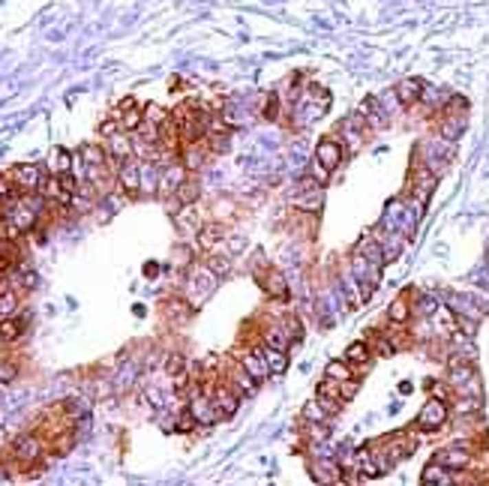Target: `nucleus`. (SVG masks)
<instances>
[{
	"label": "nucleus",
	"instance_id": "nucleus-1",
	"mask_svg": "<svg viewBox=\"0 0 489 486\" xmlns=\"http://www.w3.org/2000/svg\"><path fill=\"white\" fill-rule=\"evenodd\" d=\"M43 453H45V439H39V435H33V432H24L12 441L10 459H12V465H19V468H33L43 459Z\"/></svg>",
	"mask_w": 489,
	"mask_h": 486
},
{
	"label": "nucleus",
	"instance_id": "nucleus-2",
	"mask_svg": "<svg viewBox=\"0 0 489 486\" xmlns=\"http://www.w3.org/2000/svg\"><path fill=\"white\" fill-rule=\"evenodd\" d=\"M414 444H417V441H414V435H409V432H391V435H384V439L372 441L369 448L378 450L391 465H396L400 459L411 456V453H414Z\"/></svg>",
	"mask_w": 489,
	"mask_h": 486
},
{
	"label": "nucleus",
	"instance_id": "nucleus-3",
	"mask_svg": "<svg viewBox=\"0 0 489 486\" xmlns=\"http://www.w3.org/2000/svg\"><path fill=\"white\" fill-rule=\"evenodd\" d=\"M207 393H210V399H213V406H217V411H219V420L222 417H231L237 411V406H240V393L235 390V387H231L226 378H219L217 384H202Z\"/></svg>",
	"mask_w": 489,
	"mask_h": 486
},
{
	"label": "nucleus",
	"instance_id": "nucleus-4",
	"mask_svg": "<svg viewBox=\"0 0 489 486\" xmlns=\"http://www.w3.org/2000/svg\"><path fill=\"white\" fill-rule=\"evenodd\" d=\"M10 177L19 192H39L45 184V175L39 166H33V162H21V166H12L10 168Z\"/></svg>",
	"mask_w": 489,
	"mask_h": 486
},
{
	"label": "nucleus",
	"instance_id": "nucleus-5",
	"mask_svg": "<svg viewBox=\"0 0 489 486\" xmlns=\"http://www.w3.org/2000/svg\"><path fill=\"white\" fill-rule=\"evenodd\" d=\"M447 402L444 399H429L424 408H420V415H417V420H414V426L417 430H424V432H435V430H442V426L447 423Z\"/></svg>",
	"mask_w": 489,
	"mask_h": 486
},
{
	"label": "nucleus",
	"instance_id": "nucleus-6",
	"mask_svg": "<svg viewBox=\"0 0 489 486\" xmlns=\"http://www.w3.org/2000/svg\"><path fill=\"white\" fill-rule=\"evenodd\" d=\"M111 114L118 118L123 133H135V129L144 123V111H142V105L135 102V96H127V100H120L118 109H114Z\"/></svg>",
	"mask_w": 489,
	"mask_h": 486
},
{
	"label": "nucleus",
	"instance_id": "nucleus-7",
	"mask_svg": "<svg viewBox=\"0 0 489 486\" xmlns=\"http://www.w3.org/2000/svg\"><path fill=\"white\" fill-rule=\"evenodd\" d=\"M142 180H144L142 166L135 162V156H132V159H123L118 166V186L129 195V199H135V195L142 192Z\"/></svg>",
	"mask_w": 489,
	"mask_h": 486
},
{
	"label": "nucleus",
	"instance_id": "nucleus-8",
	"mask_svg": "<svg viewBox=\"0 0 489 486\" xmlns=\"http://www.w3.org/2000/svg\"><path fill=\"white\" fill-rule=\"evenodd\" d=\"M222 378H226V382H228L231 387H235L240 397H252V393L259 390V382H255V378H252L250 373H246V366L240 364L237 357L228 364V369H226V375H222Z\"/></svg>",
	"mask_w": 489,
	"mask_h": 486
},
{
	"label": "nucleus",
	"instance_id": "nucleus-9",
	"mask_svg": "<svg viewBox=\"0 0 489 486\" xmlns=\"http://www.w3.org/2000/svg\"><path fill=\"white\" fill-rule=\"evenodd\" d=\"M316 399L325 406V411L330 417H336L339 411H343V406H345V399L339 397V382H334V378H325V382H318V387H316Z\"/></svg>",
	"mask_w": 489,
	"mask_h": 486
},
{
	"label": "nucleus",
	"instance_id": "nucleus-10",
	"mask_svg": "<svg viewBox=\"0 0 489 486\" xmlns=\"http://www.w3.org/2000/svg\"><path fill=\"white\" fill-rule=\"evenodd\" d=\"M237 360L246 366V373H250L255 382H268L270 378V366H268V360H264V354H261V349L259 351H250V349H237Z\"/></svg>",
	"mask_w": 489,
	"mask_h": 486
},
{
	"label": "nucleus",
	"instance_id": "nucleus-11",
	"mask_svg": "<svg viewBox=\"0 0 489 486\" xmlns=\"http://www.w3.org/2000/svg\"><path fill=\"white\" fill-rule=\"evenodd\" d=\"M186 177H189V168L184 162H169L160 175V195H174Z\"/></svg>",
	"mask_w": 489,
	"mask_h": 486
},
{
	"label": "nucleus",
	"instance_id": "nucleus-12",
	"mask_svg": "<svg viewBox=\"0 0 489 486\" xmlns=\"http://www.w3.org/2000/svg\"><path fill=\"white\" fill-rule=\"evenodd\" d=\"M316 162H318V166H325L327 171H336L339 162H343V144H339L336 138H325V142H318Z\"/></svg>",
	"mask_w": 489,
	"mask_h": 486
},
{
	"label": "nucleus",
	"instance_id": "nucleus-13",
	"mask_svg": "<svg viewBox=\"0 0 489 486\" xmlns=\"http://www.w3.org/2000/svg\"><path fill=\"white\" fill-rule=\"evenodd\" d=\"M24 331H28V318L24 316H3L0 318V345L19 342Z\"/></svg>",
	"mask_w": 489,
	"mask_h": 486
},
{
	"label": "nucleus",
	"instance_id": "nucleus-14",
	"mask_svg": "<svg viewBox=\"0 0 489 486\" xmlns=\"http://www.w3.org/2000/svg\"><path fill=\"white\" fill-rule=\"evenodd\" d=\"M433 463L450 468V472H462V468L471 465V450H466V448H447L442 453H435Z\"/></svg>",
	"mask_w": 489,
	"mask_h": 486
},
{
	"label": "nucleus",
	"instance_id": "nucleus-15",
	"mask_svg": "<svg viewBox=\"0 0 489 486\" xmlns=\"http://www.w3.org/2000/svg\"><path fill=\"white\" fill-rule=\"evenodd\" d=\"M259 285H261L264 291L270 294L273 300H288V291H285V279H283V274H276V270H264V274L259 276Z\"/></svg>",
	"mask_w": 489,
	"mask_h": 486
},
{
	"label": "nucleus",
	"instance_id": "nucleus-16",
	"mask_svg": "<svg viewBox=\"0 0 489 486\" xmlns=\"http://www.w3.org/2000/svg\"><path fill=\"white\" fill-rule=\"evenodd\" d=\"M396 96H400V102L402 105H414L424 96V81L420 78H405V81H400L396 85Z\"/></svg>",
	"mask_w": 489,
	"mask_h": 486
},
{
	"label": "nucleus",
	"instance_id": "nucleus-17",
	"mask_svg": "<svg viewBox=\"0 0 489 486\" xmlns=\"http://www.w3.org/2000/svg\"><path fill=\"white\" fill-rule=\"evenodd\" d=\"M198 246H202V250L207 252V250H213V246H217L222 237H226V232H222V225L219 222H204L202 228H198Z\"/></svg>",
	"mask_w": 489,
	"mask_h": 486
},
{
	"label": "nucleus",
	"instance_id": "nucleus-18",
	"mask_svg": "<svg viewBox=\"0 0 489 486\" xmlns=\"http://www.w3.org/2000/svg\"><path fill=\"white\" fill-rule=\"evenodd\" d=\"M261 354L270 366V375H283L288 369V351L285 349H270V345H261Z\"/></svg>",
	"mask_w": 489,
	"mask_h": 486
},
{
	"label": "nucleus",
	"instance_id": "nucleus-19",
	"mask_svg": "<svg viewBox=\"0 0 489 486\" xmlns=\"http://www.w3.org/2000/svg\"><path fill=\"white\" fill-rule=\"evenodd\" d=\"M345 360L351 364L354 369H363L372 360V349H369V342H351L345 349Z\"/></svg>",
	"mask_w": 489,
	"mask_h": 486
},
{
	"label": "nucleus",
	"instance_id": "nucleus-20",
	"mask_svg": "<svg viewBox=\"0 0 489 486\" xmlns=\"http://www.w3.org/2000/svg\"><path fill=\"white\" fill-rule=\"evenodd\" d=\"M48 168H52V175H66V171H72V153L66 151V147H54V151L48 153Z\"/></svg>",
	"mask_w": 489,
	"mask_h": 486
},
{
	"label": "nucleus",
	"instance_id": "nucleus-21",
	"mask_svg": "<svg viewBox=\"0 0 489 486\" xmlns=\"http://www.w3.org/2000/svg\"><path fill=\"white\" fill-rule=\"evenodd\" d=\"M387 318L393 321V324H405V321L411 318V303H409V294H400L391 307H387Z\"/></svg>",
	"mask_w": 489,
	"mask_h": 486
},
{
	"label": "nucleus",
	"instance_id": "nucleus-22",
	"mask_svg": "<svg viewBox=\"0 0 489 486\" xmlns=\"http://www.w3.org/2000/svg\"><path fill=\"white\" fill-rule=\"evenodd\" d=\"M81 159L85 166H109V151L102 144H81Z\"/></svg>",
	"mask_w": 489,
	"mask_h": 486
},
{
	"label": "nucleus",
	"instance_id": "nucleus-23",
	"mask_svg": "<svg viewBox=\"0 0 489 486\" xmlns=\"http://www.w3.org/2000/svg\"><path fill=\"white\" fill-rule=\"evenodd\" d=\"M309 468H312V477H316L318 483H336V481H343V474H336L339 468L334 463H325V459H321V463H312Z\"/></svg>",
	"mask_w": 489,
	"mask_h": 486
},
{
	"label": "nucleus",
	"instance_id": "nucleus-24",
	"mask_svg": "<svg viewBox=\"0 0 489 486\" xmlns=\"http://www.w3.org/2000/svg\"><path fill=\"white\" fill-rule=\"evenodd\" d=\"M198 192H202V186H198L193 177H186L184 184H180L177 192H174V199L180 201V208H184V204H195L198 201Z\"/></svg>",
	"mask_w": 489,
	"mask_h": 486
},
{
	"label": "nucleus",
	"instance_id": "nucleus-25",
	"mask_svg": "<svg viewBox=\"0 0 489 486\" xmlns=\"http://www.w3.org/2000/svg\"><path fill=\"white\" fill-rule=\"evenodd\" d=\"M325 375H327V378H334V382H345V378H351V375H354V366L348 364L345 357H343V360H330L327 369H325Z\"/></svg>",
	"mask_w": 489,
	"mask_h": 486
},
{
	"label": "nucleus",
	"instance_id": "nucleus-26",
	"mask_svg": "<svg viewBox=\"0 0 489 486\" xmlns=\"http://www.w3.org/2000/svg\"><path fill=\"white\" fill-rule=\"evenodd\" d=\"M327 411L325 406H321L318 399H312V402H306L303 406V423H327Z\"/></svg>",
	"mask_w": 489,
	"mask_h": 486
},
{
	"label": "nucleus",
	"instance_id": "nucleus-27",
	"mask_svg": "<svg viewBox=\"0 0 489 486\" xmlns=\"http://www.w3.org/2000/svg\"><path fill=\"white\" fill-rule=\"evenodd\" d=\"M450 468H444V465H438V463H429V468L424 472V483H453L457 477L453 474H447Z\"/></svg>",
	"mask_w": 489,
	"mask_h": 486
},
{
	"label": "nucleus",
	"instance_id": "nucleus-28",
	"mask_svg": "<svg viewBox=\"0 0 489 486\" xmlns=\"http://www.w3.org/2000/svg\"><path fill=\"white\" fill-rule=\"evenodd\" d=\"M180 373H186V357L180 351H171L169 354V360H165V375H180Z\"/></svg>",
	"mask_w": 489,
	"mask_h": 486
},
{
	"label": "nucleus",
	"instance_id": "nucleus-29",
	"mask_svg": "<svg viewBox=\"0 0 489 486\" xmlns=\"http://www.w3.org/2000/svg\"><path fill=\"white\" fill-rule=\"evenodd\" d=\"M189 307H193V303H189L186 298L184 300H169L165 303V312H169L171 318H177V321H186L189 318Z\"/></svg>",
	"mask_w": 489,
	"mask_h": 486
},
{
	"label": "nucleus",
	"instance_id": "nucleus-30",
	"mask_svg": "<svg viewBox=\"0 0 489 486\" xmlns=\"http://www.w3.org/2000/svg\"><path fill=\"white\" fill-rule=\"evenodd\" d=\"M169 118H171V114L165 111L162 105H156V102H151V105H147V109H144V120H151V123H160V126H162V123L169 120Z\"/></svg>",
	"mask_w": 489,
	"mask_h": 486
},
{
	"label": "nucleus",
	"instance_id": "nucleus-31",
	"mask_svg": "<svg viewBox=\"0 0 489 486\" xmlns=\"http://www.w3.org/2000/svg\"><path fill=\"white\" fill-rule=\"evenodd\" d=\"M15 375H19V366H15L12 360L0 357V384H10V382H15Z\"/></svg>",
	"mask_w": 489,
	"mask_h": 486
},
{
	"label": "nucleus",
	"instance_id": "nucleus-32",
	"mask_svg": "<svg viewBox=\"0 0 489 486\" xmlns=\"http://www.w3.org/2000/svg\"><path fill=\"white\" fill-rule=\"evenodd\" d=\"M12 195H19V189H15L12 177H10V175H0V204H3L6 199H12Z\"/></svg>",
	"mask_w": 489,
	"mask_h": 486
},
{
	"label": "nucleus",
	"instance_id": "nucleus-33",
	"mask_svg": "<svg viewBox=\"0 0 489 486\" xmlns=\"http://www.w3.org/2000/svg\"><path fill=\"white\" fill-rule=\"evenodd\" d=\"M358 390H360L358 378H345V382H339V397H343V399H351Z\"/></svg>",
	"mask_w": 489,
	"mask_h": 486
},
{
	"label": "nucleus",
	"instance_id": "nucleus-34",
	"mask_svg": "<svg viewBox=\"0 0 489 486\" xmlns=\"http://www.w3.org/2000/svg\"><path fill=\"white\" fill-rule=\"evenodd\" d=\"M207 267H210L217 276L228 274V261H226V258H219V255H207Z\"/></svg>",
	"mask_w": 489,
	"mask_h": 486
},
{
	"label": "nucleus",
	"instance_id": "nucleus-35",
	"mask_svg": "<svg viewBox=\"0 0 489 486\" xmlns=\"http://www.w3.org/2000/svg\"><path fill=\"white\" fill-rule=\"evenodd\" d=\"M114 133H120V123H118V118H111V120H105L102 126H99V135L102 138H111Z\"/></svg>",
	"mask_w": 489,
	"mask_h": 486
}]
</instances>
